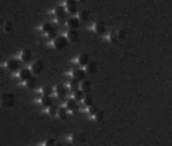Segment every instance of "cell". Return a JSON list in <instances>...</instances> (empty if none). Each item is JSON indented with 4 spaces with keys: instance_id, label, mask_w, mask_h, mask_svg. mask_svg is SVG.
<instances>
[{
    "instance_id": "cell-1",
    "label": "cell",
    "mask_w": 172,
    "mask_h": 146,
    "mask_svg": "<svg viewBox=\"0 0 172 146\" xmlns=\"http://www.w3.org/2000/svg\"><path fill=\"white\" fill-rule=\"evenodd\" d=\"M14 105V97L11 93H5L2 96V106L3 107H11Z\"/></svg>"
},
{
    "instance_id": "cell-2",
    "label": "cell",
    "mask_w": 172,
    "mask_h": 146,
    "mask_svg": "<svg viewBox=\"0 0 172 146\" xmlns=\"http://www.w3.org/2000/svg\"><path fill=\"white\" fill-rule=\"evenodd\" d=\"M54 46L56 49H63L68 44V39L64 37V36H59L56 37L54 40Z\"/></svg>"
},
{
    "instance_id": "cell-3",
    "label": "cell",
    "mask_w": 172,
    "mask_h": 146,
    "mask_svg": "<svg viewBox=\"0 0 172 146\" xmlns=\"http://www.w3.org/2000/svg\"><path fill=\"white\" fill-rule=\"evenodd\" d=\"M32 72L34 74H40L44 71V63L42 59H37L31 66Z\"/></svg>"
},
{
    "instance_id": "cell-4",
    "label": "cell",
    "mask_w": 172,
    "mask_h": 146,
    "mask_svg": "<svg viewBox=\"0 0 172 146\" xmlns=\"http://www.w3.org/2000/svg\"><path fill=\"white\" fill-rule=\"evenodd\" d=\"M66 7L67 11L71 14H74L77 11V2L76 0H66Z\"/></svg>"
},
{
    "instance_id": "cell-5",
    "label": "cell",
    "mask_w": 172,
    "mask_h": 146,
    "mask_svg": "<svg viewBox=\"0 0 172 146\" xmlns=\"http://www.w3.org/2000/svg\"><path fill=\"white\" fill-rule=\"evenodd\" d=\"M66 36H67L68 40L71 42H77L79 40V34H78L75 29H70V30L68 31Z\"/></svg>"
},
{
    "instance_id": "cell-6",
    "label": "cell",
    "mask_w": 172,
    "mask_h": 146,
    "mask_svg": "<svg viewBox=\"0 0 172 146\" xmlns=\"http://www.w3.org/2000/svg\"><path fill=\"white\" fill-rule=\"evenodd\" d=\"M73 77L78 81H84L86 79V73L81 69H75L73 72Z\"/></svg>"
},
{
    "instance_id": "cell-7",
    "label": "cell",
    "mask_w": 172,
    "mask_h": 146,
    "mask_svg": "<svg viewBox=\"0 0 172 146\" xmlns=\"http://www.w3.org/2000/svg\"><path fill=\"white\" fill-rule=\"evenodd\" d=\"M56 93L58 94V97H60V98L61 99L65 98L66 96V93H67V91H66L65 87L61 84H58L57 86H56Z\"/></svg>"
},
{
    "instance_id": "cell-8",
    "label": "cell",
    "mask_w": 172,
    "mask_h": 146,
    "mask_svg": "<svg viewBox=\"0 0 172 146\" xmlns=\"http://www.w3.org/2000/svg\"><path fill=\"white\" fill-rule=\"evenodd\" d=\"M7 67L10 71H16V70L18 69L19 67V62L17 61L16 59H9L7 62Z\"/></svg>"
},
{
    "instance_id": "cell-9",
    "label": "cell",
    "mask_w": 172,
    "mask_h": 146,
    "mask_svg": "<svg viewBox=\"0 0 172 146\" xmlns=\"http://www.w3.org/2000/svg\"><path fill=\"white\" fill-rule=\"evenodd\" d=\"M21 59L24 62H30L32 59V54H31V51L29 49H25L21 53Z\"/></svg>"
},
{
    "instance_id": "cell-10",
    "label": "cell",
    "mask_w": 172,
    "mask_h": 146,
    "mask_svg": "<svg viewBox=\"0 0 172 146\" xmlns=\"http://www.w3.org/2000/svg\"><path fill=\"white\" fill-rule=\"evenodd\" d=\"M95 30L97 34H103L106 31V27H105V24L103 22L98 21L96 22L95 26Z\"/></svg>"
},
{
    "instance_id": "cell-11",
    "label": "cell",
    "mask_w": 172,
    "mask_h": 146,
    "mask_svg": "<svg viewBox=\"0 0 172 146\" xmlns=\"http://www.w3.org/2000/svg\"><path fill=\"white\" fill-rule=\"evenodd\" d=\"M19 77L21 80H27L30 77H32V74H31L30 71H29L28 69H22L19 72Z\"/></svg>"
},
{
    "instance_id": "cell-12",
    "label": "cell",
    "mask_w": 172,
    "mask_h": 146,
    "mask_svg": "<svg viewBox=\"0 0 172 146\" xmlns=\"http://www.w3.org/2000/svg\"><path fill=\"white\" fill-rule=\"evenodd\" d=\"M89 62V58L87 54L83 53L79 56V64L80 65H82V66L87 65Z\"/></svg>"
},
{
    "instance_id": "cell-13",
    "label": "cell",
    "mask_w": 172,
    "mask_h": 146,
    "mask_svg": "<svg viewBox=\"0 0 172 146\" xmlns=\"http://www.w3.org/2000/svg\"><path fill=\"white\" fill-rule=\"evenodd\" d=\"M55 14H56L58 18L63 19L65 18L66 16L65 10H64V8L62 6H58L56 8V10H55Z\"/></svg>"
},
{
    "instance_id": "cell-14",
    "label": "cell",
    "mask_w": 172,
    "mask_h": 146,
    "mask_svg": "<svg viewBox=\"0 0 172 146\" xmlns=\"http://www.w3.org/2000/svg\"><path fill=\"white\" fill-rule=\"evenodd\" d=\"M91 87H92V83L89 80H87V79H85V80H84L83 82H82L81 87V90L83 91L84 93L89 92V91L91 90Z\"/></svg>"
},
{
    "instance_id": "cell-15",
    "label": "cell",
    "mask_w": 172,
    "mask_h": 146,
    "mask_svg": "<svg viewBox=\"0 0 172 146\" xmlns=\"http://www.w3.org/2000/svg\"><path fill=\"white\" fill-rule=\"evenodd\" d=\"M79 19L76 18H71L68 20L67 25L70 29H75L79 26Z\"/></svg>"
},
{
    "instance_id": "cell-16",
    "label": "cell",
    "mask_w": 172,
    "mask_h": 146,
    "mask_svg": "<svg viewBox=\"0 0 172 146\" xmlns=\"http://www.w3.org/2000/svg\"><path fill=\"white\" fill-rule=\"evenodd\" d=\"M97 64L95 62H89L87 65V71L89 73H93L96 71Z\"/></svg>"
},
{
    "instance_id": "cell-17",
    "label": "cell",
    "mask_w": 172,
    "mask_h": 146,
    "mask_svg": "<svg viewBox=\"0 0 172 146\" xmlns=\"http://www.w3.org/2000/svg\"><path fill=\"white\" fill-rule=\"evenodd\" d=\"M42 103L44 106L50 107L52 105V99L50 96L44 95V97L42 98Z\"/></svg>"
},
{
    "instance_id": "cell-18",
    "label": "cell",
    "mask_w": 172,
    "mask_h": 146,
    "mask_svg": "<svg viewBox=\"0 0 172 146\" xmlns=\"http://www.w3.org/2000/svg\"><path fill=\"white\" fill-rule=\"evenodd\" d=\"M66 108L69 111H75V109H77L78 106H77V103L75 102V100H68L67 102H66Z\"/></svg>"
},
{
    "instance_id": "cell-19",
    "label": "cell",
    "mask_w": 172,
    "mask_h": 146,
    "mask_svg": "<svg viewBox=\"0 0 172 146\" xmlns=\"http://www.w3.org/2000/svg\"><path fill=\"white\" fill-rule=\"evenodd\" d=\"M58 116L61 120H66L67 118V112H66V109L65 108H60L58 111Z\"/></svg>"
},
{
    "instance_id": "cell-20",
    "label": "cell",
    "mask_w": 172,
    "mask_h": 146,
    "mask_svg": "<svg viewBox=\"0 0 172 146\" xmlns=\"http://www.w3.org/2000/svg\"><path fill=\"white\" fill-rule=\"evenodd\" d=\"M89 18V11L87 10H83L79 13V19L81 21H87Z\"/></svg>"
},
{
    "instance_id": "cell-21",
    "label": "cell",
    "mask_w": 172,
    "mask_h": 146,
    "mask_svg": "<svg viewBox=\"0 0 172 146\" xmlns=\"http://www.w3.org/2000/svg\"><path fill=\"white\" fill-rule=\"evenodd\" d=\"M70 89H71V91H73V92H75V91H79V84L78 80L73 79V80L71 81V82H70Z\"/></svg>"
},
{
    "instance_id": "cell-22",
    "label": "cell",
    "mask_w": 172,
    "mask_h": 146,
    "mask_svg": "<svg viewBox=\"0 0 172 146\" xmlns=\"http://www.w3.org/2000/svg\"><path fill=\"white\" fill-rule=\"evenodd\" d=\"M36 80L35 77H30V79H28L26 80V85L27 87H30V88H33L35 86H36Z\"/></svg>"
},
{
    "instance_id": "cell-23",
    "label": "cell",
    "mask_w": 172,
    "mask_h": 146,
    "mask_svg": "<svg viewBox=\"0 0 172 146\" xmlns=\"http://www.w3.org/2000/svg\"><path fill=\"white\" fill-rule=\"evenodd\" d=\"M84 91H75V93H74V98H75V100H77V101H79V100H81L82 99H84Z\"/></svg>"
},
{
    "instance_id": "cell-24",
    "label": "cell",
    "mask_w": 172,
    "mask_h": 146,
    "mask_svg": "<svg viewBox=\"0 0 172 146\" xmlns=\"http://www.w3.org/2000/svg\"><path fill=\"white\" fill-rule=\"evenodd\" d=\"M84 104L87 106L89 107L93 106V97L89 94H87L84 98Z\"/></svg>"
},
{
    "instance_id": "cell-25",
    "label": "cell",
    "mask_w": 172,
    "mask_h": 146,
    "mask_svg": "<svg viewBox=\"0 0 172 146\" xmlns=\"http://www.w3.org/2000/svg\"><path fill=\"white\" fill-rule=\"evenodd\" d=\"M53 29L52 25L50 23H45V24L43 25L42 26V31H44V33L45 34H48L50 31H51Z\"/></svg>"
},
{
    "instance_id": "cell-26",
    "label": "cell",
    "mask_w": 172,
    "mask_h": 146,
    "mask_svg": "<svg viewBox=\"0 0 172 146\" xmlns=\"http://www.w3.org/2000/svg\"><path fill=\"white\" fill-rule=\"evenodd\" d=\"M118 39L120 40H124L126 36V31L124 28H120L118 31Z\"/></svg>"
},
{
    "instance_id": "cell-27",
    "label": "cell",
    "mask_w": 172,
    "mask_h": 146,
    "mask_svg": "<svg viewBox=\"0 0 172 146\" xmlns=\"http://www.w3.org/2000/svg\"><path fill=\"white\" fill-rule=\"evenodd\" d=\"M95 118L97 122H101L103 120V117H104V113L102 111H98L96 114H95Z\"/></svg>"
},
{
    "instance_id": "cell-28",
    "label": "cell",
    "mask_w": 172,
    "mask_h": 146,
    "mask_svg": "<svg viewBox=\"0 0 172 146\" xmlns=\"http://www.w3.org/2000/svg\"><path fill=\"white\" fill-rule=\"evenodd\" d=\"M58 108L56 106H52L49 107V114H50V116H53L56 115V114H58Z\"/></svg>"
},
{
    "instance_id": "cell-29",
    "label": "cell",
    "mask_w": 172,
    "mask_h": 146,
    "mask_svg": "<svg viewBox=\"0 0 172 146\" xmlns=\"http://www.w3.org/2000/svg\"><path fill=\"white\" fill-rule=\"evenodd\" d=\"M52 89L50 86H48V85H47V86H44V87H43L42 93H43V94H44V95L50 96V95L52 93Z\"/></svg>"
},
{
    "instance_id": "cell-30",
    "label": "cell",
    "mask_w": 172,
    "mask_h": 146,
    "mask_svg": "<svg viewBox=\"0 0 172 146\" xmlns=\"http://www.w3.org/2000/svg\"><path fill=\"white\" fill-rule=\"evenodd\" d=\"M4 28H5V31H7V32L11 31V30H12V22H11V21H7V22H5V25H4Z\"/></svg>"
},
{
    "instance_id": "cell-31",
    "label": "cell",
    "mask_w": 172,
    "mask_h": 146,
    "mask_svg": "<svg viewBox=\"0 0 172 146\" xmlns=\"http://www.w3.org/2000/svg\"><path fill=\"white\" fill-rule=\"evenodd\" d=\"M48 34L50 39H56V36H57V31H56V29L53 28L51 31H50Z\"/></svg>"
},
{
    "instance_id": "cell-32",
    "label": "cell",
    "mask_w": 172,
    "mask_h": 146,
    "mask_svg": "<svg viewBox=\"0 0 172 146\" xmlns=\"http://www.w3.org/2000/svg\"><path fill=\"white\" fill-rule=\"evenodd\" d=\"M97 111H97V108L95 106H89V113L91 114V115H93V114H95Z\"/></svg>"
},
{
    "instance_id": "cell-33",
    "label": "cell",
    "mask_w": 172,
    "mask_h": 146,
    "mask_svg": "<svg viewBox=\"0 0 172 146\" xmlns=\"http://www.w3.org/2000/svg\"><path fill=\"white\" fill-rule=\"evenodd\" d=\"M118 34H112L110 35V40L112 42H117L118 41Z\"/></svg>"
},
{
    "instance_id": "cell-34",
    "label": "cell",
    "mask_w": 172,
    "mask_h": 146,
    "mask_svg": "<svg viewBox=\"0 0 172 146\" xmlns=\"http://www.w3.org/2000/svg\"><path fill=\"white\" fill-rule=\"evenodd\" d=\"M86 141V137L84 134H80V135L79 136V143H85Z\"/></svg>"
},
{
    "instance_id": "cell-35",
    "label": "cell",
    "mask_w": 172,
    "mask_h": 146,
    "mask_svg": "<svg viewBox=\"0 0 172 146\" xmlns=\"http://www.w3.org/2000/svg\"><path fill=\"white\" fill-rule=\"evenodd\" d=\"M55 145V139H49L48 141L46 142V145L48 146H52Z\"/></svg>"
},
{
    "instance_id": "cell-36",
    "label": "cell",
    "mask_w": 172,
    "mask_h": 146,
    "mask_svg": "<svg viewBox=\"0 0 172 146\" xmlns=\"http://www.w3.org/2000/svg\"><path fill=\"white\" fill-rule=\"evenodd\" d=\"M80 2H85L86 0H79Z\"/></svg>"
}]
</instances>
